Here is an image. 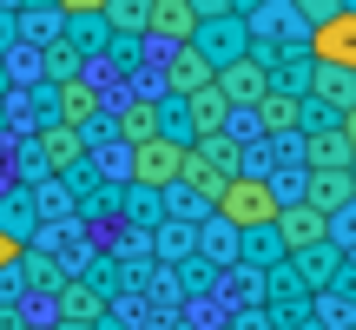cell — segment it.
Returning a JSON list of instances; mask_svg holds the SVG:
<instances>
[{
  "label": "cell",
  "mask_w": 356,
  "mask_h": 330,
  "mask_svg": "<svg viewBox=\"0 0 356 330\" xmlns=\"http://www.w3.org/2000/svg\"><path fill=\"white\" fill-rule=\"evenodd\" d=\"M211 212L225 218L231 231H251V225H270V218H277V191H270L257 172H238V178H225V191H218Z\"/></svg>",
  "instance_id": "1"
},
{
  "label": "cell",
  "mask_w": 356,
  "mask_h": 330,
  "mask_svg": "<svg viewBox=\"0 0 356 330\" xmlns=\"http://www.w3.org/2000/svg\"><path fill=\"white\" fill-rule=\"evenodd\" d=\"M191 53H198L204 66H231L238 53H251V20H238V13H211V20H198L191 26V40H185Z\"/></svg>",
  "instance_id": "2"
},
{
  "label": "cell",
  "mask_w": 356,
  "mask_h": 330,
  "mask_svg": "<svg viewBox=\"0 0 356 330\" xmlns=\"http://www.w3.org/2000/svg\"><path fill=\"white\" fill-rule=\"evenodd\" d=\"M304 53H310L317 66H350V73H356V13L337 7L330 20L304 26Z\"/></svg>",
  "instance_id": "3"
},
{
  "label": "cell",
  "mask_w": 356,
  "mask_h": 330,
  "mask_svg": "<svg viewBox=\"0 0 356 330\" xmlns=\"http://www.w3.org/2000/svg\"><path fill=\"white\" fill-rule=\"evenodd\" d=\"M126 172H132V185H152V191H165L178 185V159H185V146H172V139H139V146H126Z\"/></svg>",
  "instance_id": "4"
},
{
  "label": "cell",
  "mask_w": 356,
  "mask_h": 330,
  "mask_svg": "<svg viewBox=\"0 0 356 330\" xmlns=\"http://www.w3.org/2000/svg\"><path fill=\"white\" fill-rule=\"evenodd\" d=\"M33 152H40V165H47V172H79V165H92L86 139H79L73 126H60V119H47V126L33 132Z\"/></svg>",
  "instance_id": "5"
},
{
  "label": "cell",
  "mask_w": 356,
  "mask_h": 330,
  "mask_svg": "<svg viewBox=\"0 0 356 330\" xmlns=\"http://www.w3.org/2000/svg\"><path fill=\"white\" fill-rule=\"evenodd\" d=\"M270 225H277L284 251H304V244H323V238H330V218H323L310 198H291V205H277V218H270Z\"/></svg>",
  "instance_id": "6"
},
{
  "label": "cell",
  "mask_w": 356,
  "mask_h": 330,
  "mask_svg": "<svg viewBox=\"0 0 356 330\" xmlns=\"http://www.w3.org/2000/svg\"><path fill=\"white\" fill-rule=\"evenodd\" d=\"M211 86L225 93L231 106H251L257 93L270 86V73H264V60H257V53H238V60H231V66H218V73H211Z\"/></svg>",
  "instance_id": "7"
},
{
  "label": "cell",
  "mask_w": 356,
  "mask_h": 330,
  "mask_svg": "<svg viewBox=\"0 0 356 330\" xmlns=\"http://www.w3.org/2000/svg\"><path fill=\"white\" fill-rule=\"evenodd\" d=\"M251 126H257V139H297V100L277 93V86H264L251 100Z\"/></svg>",
  "instance_id": "8"
},
{
  "label": "cell",
  "mask_w": 356,
  "mask_h": 330,
  "mask_svg": "<svg viewBox=\"0 0 356 330\" xmlns=\"http://www.w3.org/2000/svg\"><path fill=\"white\" fill-rule=\"evenodd\" d=\"M304 198L317 205L323 218L350 212V205H356V185H350V165H330V172H304Z\"/></svg>",
  "instance_id": "9"
},
{
  "label": "cell",
  "mask_w": 356,
  "mask_h": 330,
  "mask_svg": "<svg viewBox=\"0 0 356 330\" xmlns=\"http://www.w3.org/2000/svg\"><path fill=\"white\" fill-rule=\"evenodd\" d=\"M191 26H198L191 0H152V13H145V40H159V47H185Z\"/></svg>",
  "instance_id": "10"
},
{
  "label": "cell",
  "mask_w": 356,
  "mask_h": 330,
  "mask_svg": "<svg viewBox=\"0 0 356 330\" xmlns=\"http://www.w3.org/2000/svg\"><path fill=\"white\" fill-rule=\"evenodd\" d=\"M297 159H304V172H330V165H350V146L337 126H317V132H297Z\"/></svg>",
  "instance_id": "11"
},
{
  "label": "cell",
  "mask_w": 356,
  "mask_h": 330,
  "mask_svg": "<svg viewBox=\"0 0 356 330\" xmlns=\"http://www.w3.org/2000/svg\"><path fill=\"white\" fill-rule=\"evenodd\" d=\"M60 40L79 53V60H92V53H106V40H113V26L99 20V13H60Z\"/></svg>",
  "instance_id": "12"
},
{
  "label": "cell",
  "mask_w": 356,
  "mask_h": 330,
  "mask_svg": "<svg viewBox=\"0 0 356 330\" xmlns=\"http://www.w3.org/2000/svg\"><path fill=\"white\" fill-rule=\"evenodd\" d=\"M310 100H323L330 113L356 106V73H350V66H317V60H310Z\"/></svg>",
  "instance_id": "13"
},
{
  "label": "cell",
  "mask_w": 356,
  "mask_h": 330,
  "mask_svg": "<svg viewBox=\"0 0 356 330\" xmlns=\"http://www.w3.org/2000/svg\"><path fill=\"white\" fill-rule=\"evenodd\" d=\"M198 86H211V66H204L191 47H172L165 53V93H172V100H185V93H198Z\"/></svg>",
  "instance_id": "14"
},
{
  "label": "cell",
  "mask_w": 356,
  "mask_h": 330,
  "mask_svg": "<svg viewBox=\"0 0 356 330\" xmlns=\"http://www.w3.org/2000/svg\"><path fill=\"white\" fill-rule=\"evenodd\" d=\"M277 258H291V251H284V238H277V225H251V231H238V265L270 271Z\"/></svg>",
  "instance_id": "15"
},
{
  "label": "cell",
  "mask_w": 356,
  "mask_h": 330,
  "mask_svg": "<svg viewBox=\"0 0 356 330\" xmlns=\"http://www.w3.org/2000/svg\"><path fill=\"white\" fill-rule=\"evenodd\" d=\"M53 291H60V317H79V324H99V317H106V291H99V284L60 278Z\"/></svg>",
  "instance_id": "16"
},
{
  "label": "cell",
  "mask_w": 356,
  "mask_h": 330,
  "mask_svg": "<svg viewBox=\"0 0 356 330\" xmlns=\"http://www.w3.org/2000/svg\"><path fill=\"white\" fill-rule=\"evenodd\" d=\"M0 231H7L13 244H26L40 231V191H13V198H0Z\"/></svg>",
  "instance_id": "17"
},
{
  "label": "cell",
  "mask_w": 356,
  "mask_h": 330,
  "mask_svg": "<svg viewBox=\"0 0 356 330\" xmlns=\"http://www.w3.org/2000/svg\"><path fill=\"white\" fill-rule=\"evenodd\" d=\"M152 132H159V139H172V146H191V139H198L185 100H172V93H159V100H152Z\"/></svg>",
  "instance_id": "18"
},
{
  "label": "cell",
  "mask_w": 356,
  "mask_h": 330,
  "mask_svg": "<svg viewBox=\"0 0 356 330\" xmlns=\"http://www.w3.org/2000/svg\"><path fill=\"white\" fill-rule=\"evenodd\" d=\"M191 238H198V258H211V265H238V231H231L218 212H204V231H191Z\"/></svg>",
  "instance_id": "19"
},
{
  "label": "cell",
  "mask_w": 356,
  "mask_h": 330,
  "mask_svg": "<svg viewBox=\"0 0 356 330\" xmlns=\"http://www.w3.org/2000/svg\"><path fill=\"white\" fill-rule=\"evenodd\" d=\"M185 113H191V126H198V132H225L231 100H225L218 86H198V93H185Z\"/></svg>",
  "instance_id": "20"
},
{
  "label": "cell",
  "mask_w": 356,
  "mask_h": 330,
  "mask_svg": "<svg viewBox=\"0 0 356 330\" xmlns=\"http://www.w3.org/2000/svg\"><path fill=\"white\" fill-rule=\"evenodd\" d=\"M145 13H152V0H106L99 20L113 26V33H132V40H139L145 33Z\"/></svg>",
  "instance_id": "21"
},
{
  "label": "cell",
  "mask_w": 356,
  "mask_h": 330,
  "mask_svg": "<svg viewBox=\"0 0 356 330\" xmlns=\"http://www.w3.org/2000/svg\"><path fill=\"white\" fill-rule=\"evenodd\" d=\"M113 132H119V139H126V146L152 139V100H126V106H119V113H113Z\"/></svg>",
  "instance_id": "22"
},
{
  "label": "cell",
  "mask_w": 356,
  "mask_h": 330,
  "mask_svg": "<svg viewBox=\"0 0 356 330\" xmlns=\"http://www.w3.org/2000/svg\"><path fill=\"white\" fill-rule=\"evenodd\" d=\"M119 198H126V218H139V225H159V218H165V198H159L152 185H126Z\"/></svg>",
  "instance_id": "23"
},
{
  "label": "cell",
  "mask_w": 356,
  "mask_h": 330,
  "mask_svg": "<svg viewBox=\"0 0 356 330\" xmlns=\"http://www.w3.org/2000/svg\"><path fill=\"white\" fill-rule=\"evenodd\" d=\"M198 251V238H191L185 218H172V225H159V258H191Z\"/></svg>",
  "instance_id": "24"
},
{
  "label": "cell",
  "mask_w": 356,
  "mask_h": 330,
  "mask_svg": "<svg viewBox=\"0 0 356 330\" xmlns=\"http://www.w3.org/2000/svg\"><path fill=\"white\" fill-rule=\"evenodd\" d=\"M40 53H47V73H53V86H60V79H73L79 66H86V60H79L73 47H66V40H47V47H40Z\"/></svg>",
  "instance_id": "25"
},
{
  "label": "cell",
  "mask_w": 356,
  "mask_h": 330,
  "mask_svg": "<svg viewBox=\"0 0 356 330\" xmlns=\"http://www.w3.org/2000/svg\"><path fill=\"white\" fill-rule=\"evenodd\" d=\"M178 278H185V291H211V278H218V265H211V258H198V251H191L185 265H178Z\"/></svg>",
  "instance_id": "26"
},
{
  "label": "cell",
  "mask_w": 356,
  "mask_h": 330,
  "mask_svg": "<svg viewBox=\"0 0 356 330\" xmlns=\"http://www.w3.org/2000/svg\"><path fill=\"white\" fill-rule=\"evenodd\" d=\"M297 291H304V278L291 271V258H277V265H270V297H277V304H291Z\"/></svg>",
  "instance_id": "27"
},
{
  "label": "cell",
  "mask_w": 356,
  "mask_h": 330,
  "mask_svg": "<svg viewBox=\"0 0 356 330\" xmlns=\"http://www.w3.org/2000/svg\"><path fill=\"white\" fill-rule=\"evenodd\" d=\"M284 7H291L304 26H317V20H330V13H337V0H284Z\"/></svg>",
  "instance_id": "28"
},
{
  "label": "cell",
  "mask_w": 356,
  "mask_h": 330,
  "mask_svg": "<svg viewBox=\"0 0 356 330\" xmlns=\"http://www.w3.org/2000/svg\"><path fill=\"white\" fill-rule=\"evenodd\" d=\"M13 40H20V13H13V7H0V53H7Z\"/></svg>",
  "instance_id": "29"
},
{
  "label": "cell",
  "mask_w": 356,
  "mask_h": 330,
  "mask_svg": "<svg viewBox=\"0 0 356 330\" xmlns=\"http://www.w3.org/2000/svg\"><path fill=\"white\" fill-rule=\"evenodd\" d=\"M337 132H343V146H350V159H356V106H343V113H337Z\"/></svg>",
  "instance_id": "30"
},
{
  "label": "cell",
  "mask_w": 356,
  "mask_h": 330,
  "mask_svg": "<svg viewBox=\"0 0 356 330\" xmlns=\"http://www.w3.org/2000/svg\"><path fill=\"white\" fill-rule=\"evenodd\" d=\"M191 13H198V20H211V13H231V0H191Z\"/></svg>",
  "instance_id": "31"
},
{
  "label": "cell",
  "mask_w": 356,
  "mask_h": 330,
  "mask_svg": "<svg viewBox=\"0 0 356 330\" xmlns=\"http://www.w3.org/2000/svg\"><path fill=\"white\" fill-rule=\"evenodd\" d=\"M53 7H60V13H99L106 0H53Z\"/></svg>",
  "instance_id": "32"
},
{
  "label": "cell",
  "mask_w": 356,
  "mask_h": 330,
  "mask_svg": "<svg viewBox=\"0 0 356 330\" xmlns=\"http://www.w3.org/2000/svg\"><path fill=\"white\" fill-rule=\"evenodd\" d=\"M13 251H20V244H13L7 231H0V278H7V271H13Z\"/></svg>",
  "instance_id": "33"
},
{
  "label": "cell",
  "mask_w": 356,
  "mask_h": 330,
  "mask_svg": "<svg viewBox=\"0 0 356 330\" xmlns=\"http://www.w3.org/2000/svg\"><path fill=\"white\" fill-rule=\"evenodd\" d=\"M60 330H92V324H79V317H60Z\"/></svg>",
  "instance_id": "34"
},
{
  "label": "cell",
  "mask_w": 356,
  "mask_h": 330,
  "mask_svg": "<svg viewBox=\"0 0 356 330\" xmlns=\"http://www.w3.org/2000/svg\"><path fill=\"white\" fill-rule=\"evenodd\" d=\"M337 7H350V13H356V0H337Z\"/></svg>",
  "instance_id": "35"
},
{
  "label": "cell",
  "mask_w": 356,
  "mask_h": 330,
  "mask_svg": "<svg viewBox=\"0 0 356 330\" xmlns=\"http://www.w3.org/2000/svg\"><path fill=\"white\" fill-rule=\"evenodd\" d=\"M350 185H356V159H350Z\"/></svg>",
  "instance_id": "36"
}]
</instances>
